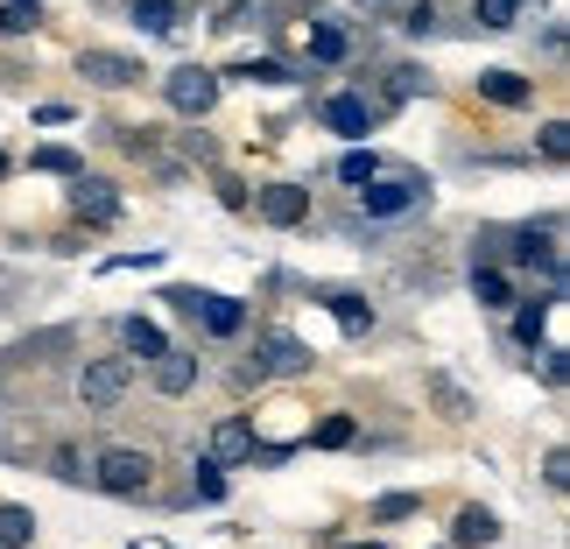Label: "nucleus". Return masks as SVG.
Wrapping results in <instances>:
<instances>
[{
  "label": "nucleus",
  "instance_id": "1",
  "mask_svg": "<svg viewBox=\"0 0 570 549\" xmlns=\"http://www.w3.org/2000/svg\"><path fill=\"white\" fill-rule=\"evenodd\" d=\"M353 197H360L366 226H394V218L430 212V177H415V169H381V177H366Z\"/></svg>",
  "mask_w": 570,
  "mask_h": 549
},
{
  "label": "nucleus",
  "instance_id": "2",
  "mask_svg": "<svg viewBox=\"0 0 570 549\" xmlns=\"http://www.w3.org/2000/svg\"><path fill=\"white\" fill-rule=\"evenodd\" d=\"M92 487L114 493V500H141L148 487H156V458L135 451V444H106V451L92 458Z\"/></svg>",
  "mask_w": 570,
  "mask_h": 549
},
{
  "label": "nucleus",
  "instance_id": "3",
  "mask_svg": "<svg viewBox=\"0 0 570 549\" xmlns=\"http://www.w3.org/2000/svg\"><path fill=\"white\" fill-rule=\"evenodd\" d=\"M127 388H135V360L127 353H99V360H78V402L106 415V409H120L127 402Z\"/></svg>",
  "mask_w": 570,
  "mask_h": 549
},
{
  "label": "nucleus",
  "instance_id": "4",
  "mask_svg": "<svg viewBox=\"0 0 570 549\" xmlns=\"http://www.w3.org/2000/svg\"><path fill=\"white\" fill-rule=\"evenodd\" d=\"M163 99L177 106L184 120H197V114H212V106H218V71H205V63H177V71L163 78Z\"/></svg>",
  "mask_w": 570,
  "mask_h": 549
},
{
  "label": "nucleus",
  "instance_id": "5",
  "mask_svg": "<svg viewBox=\"0 0 570 549\" xmlns=\"http://www.w3.org/2000/svg\"><path fill=\"white\" fill-rule=\"evenodd\" d=\"M317 120L332 127V135H345V141H366V135H374V120H381V106L366 99V92H332V99L317 106Z\"/></svg>",
  "mask_w": 570,
  "mask_h": 549
},
{
  "label": "nucleus",
  "instance_id": "6",
  "mask_svg": "<svg viewBox=\"0 0 570 549\" xmlns=\"http://www.w3.org/2000/svg\"><path fill=\"white\" fill-rule=\"evenodd\" d=\"M78 78H92L99 92H127V85H141V57H127V50H78Z\"/></svg>",
  "mask_w": 570,
  "mask_h": 549
},
{
  "label": "nucleus",
  "instance_id": "7",
  "mask_svg": "<svg viewBox=\"0 0 570 549\" xmlns=\"http://www.w3.org/2000/svg\"><path fill=\"white\" fill-rule=\"evenodd\" d=\"M557 296H563V290H542V296H514V303H508V311H514V345H521V353H542V345H550Z\"/></svg>",
  "mask_w": 570,
  "mask_h": 549
},
{
  "label": "nucleus",
  "instance_id": "8",
  "mask_svg": "<svg viewBox=\"0 0 570 549\" xmlns=\"http://www.w3.org/2000/svg\"><path fill=\"white\" fill-rule=\"evenodd\" d=\"M254 212H261V226H282V233H289V226L311 218V190H303V184H268V190L254 197Z\"/></svg>",
  "mask_w": 570,
  "mask_h": 549
},
{
  "label": "nucleus",
  "instance_id": "9",
  "mask_svg": "<svg viewBox=\"0 0 570 549\" xmlns=\"http://www.w3.org/2000/svg\"><path fill=\"white\" fill-rule=\"evenodd\" d=\"M71 212L85 218V226H114V218H120V197H114V184H106V177H85V169H78V177H71Z\"/></svg>",
  "mask_w": 570,
  "mask_h": 549
},
{
  "label": "nucleus",
  "instance_id": "10",
  "mask_svg": "<svg viewBox=\"0 0 570 549\" xmlns=\"http://www.w3.org/2000/svg\"><path fill=\"white\" fill-rule=\"evenodd\" d=\"M317 296H324V311L338 317V332H345V339H366V332L381 324V317H374V303H366L360 290H317Z\"/></svg>",
  "mask_w": 570,
  "mask_h": 549
},
{
  "label": "nucleus",
  "instance_id": "11",
  "mask_svg": "<svg viewBox=\"0 0 570 549\" xmlns=\"http://www.w3.org/2000/svg\"><path fill=\"white\" fill-rule=\"evenodd\" d=\"M479 99H493V106H508V114H521V106H535V78H521V71H479Z\"/></svg>",
  "mask_w": 570,
  "mask_h": 549
},
{
  "label": "nucleus",
  "instance_id": "12",
  "mask_svg": "<svg viewBox=\"0 0 570 549\" xmlns=\"http://www.w3.org/2000/svg\"><path fill=\"white\" fill-rule=\"evenodd\" d=\"M261 444H254V423L247 415H218V430H212V458L218 465H247Z\"/></svg>",
  "mask_w": 570,
  "mask_h": 549
},
{
  "label": "nucleus",
  "instance_id": "13",
  "mask_svg": "<svg viewBox=\"0 0 570 549\" xmlns=\"http://www.w3.org/2000/svg\"><path fill=\"white\" fill-rule=\"evenodd\" d=\"M261 366H268V373H311L317 353L296 332H268V339H261Z\"/></svg>",
  "mask_w": 570,
  "mask_h": 549
},
{
  "label": "nucleus",
  "instance_id": "14",
  "mask_svg": "<svg viewBox=\"0 0 570 549\" xmlns=\"http://www.w3.org/2000/svg\"><path fill=\"white\" fill-rule=\"evenodd\" d=\"M148 366H156V394H169V402L197 388V353H177V345H163V353L148 360Z\"/></svg>",
  "mask_w": 570,
  "mask_h": 549
},
{
  "label": "nucleus",
  "instance_id": "15",
  "mask_svg": "<svg viewBox=\"0 0 570 549\" xmlns=\"http://www.w3.org/2000/svg\"><path fill=\"white\" fill-rule=\"evenodd\" d=\"M500 542V514L493 508H458L451 514V549H487Z\"/></svg>",
  "mask_w": 570,
  "mask_h": 549
},
{
  "label": "nucleus",
  "instance_id": "16",
  "mask_svg": "<svg viewBox=\"0 0 570 549\" xmlns=\"http://www.w3.org/2000/svg\"><path fill=\"white\" fill-rule=\"evenodd\" d=\"M472 303H479V311H508V303H514V275L493 268V261H472Z\"/></svg>",
  "mask_w": 570,
  "mask_h": 549
},
{
  "label": "nucleus",
  "instance_id": "17",
  "mask_svg": "<svg viewBox=\"0 0 570 549\" xmlns=\"http://www.w3.org/2000/svg\"><path fill=\"white\" fill-rule=\"evenodd\" d=\"M197 324H205L212 339H239V332H247V303H239V296H205Z\"/></svg>",
  "mask_w": 570,
  "mask_h": 549
},
{
  "label": "nucleus",
  "instance_id": "18",
  "mask_svg": "<svg viewBox=\"0 0 570 549\" xmlns=\"http://www.w3.org/2000/svg\"><path fill=\"white\" fill-rule=\"evenodd\" d=\"M120 345H127V360H156L163 353V324H148V317H120Z\"/></svg>",
  "mask_w": 570,
  "mask_h": 549
},
{
  "label": "nucleus",
  "instance_id": "19",
  "mask_svg": "<svg viewBox=\"0 0 570 549\" xmlns=\"http://www.w3.org/2000/svg\"><path fill=\"white\" fill-rule=\"evenodd\" d=\"M345 57H353L345 21H317V29H311V63H345Z\"/></svg>",
  "mask_w": 570,
  "mask_h": 549
},
{
  "label": "nucleus",
  "instance_id": "20",
  "mask_svg": "<svg viewBox=\"0 0 570 549\" xmlns=\"http://www.w3.org/2000/svg\"><path fill=\"white\" fill-rule=\"evenodd\" d=\"M42 29V0H0V42L36 36Z\"/></svg>",
  "mask_w": 570,
  "mask_h": 549
},
{
  "label": "nucleus",
  "instance_id": "21",
  "mask_svg": "<svg viewBox=\"0 0 570 549\" xmlns=\"http://www.w3.org/2000/svg\"><path fill=\"white\" fill-rule=\"evenodd\" d=\"M521 8H529V0H472V21L487 36H508L514 21H521Z\"/></svg>",
  "mask_w": 570,
  "mask_h": 549
},
{
  "label": "nucleus",
  "instance_id": "22",
  "mask_svg": "<svg viewBox=\"0 0 570 549\" xmlns=\"http://www.w3.org/2000/svg\"><path fill=\"white\" fill-rule=\"evenodd\" d=\"M127 14H135L148 36H169V29H177V21H184V0H135V8H127Z\"/></svg>",
  "mask_w": 570,
  "mask_h": 549
},
{
  "label": "nucleus",
  "instance_id": "23",
  "mask_svg": "<svg viewBox=\"0 0 570 549\" xmlns=\"http://www.w3.org/2000/svg\"><path fill=\"white\" fill-rule=\"evenodd\" d=\"M190 500H205V508L226 500V465H218V458H197L190 465Z\"/></svg>",
  "mask_w": 570,
  "mask_h": 549
},
{
  "label": "nucleus",
  "instance_id": "24",
  "mask_svg": "<svg viewBox=\"0 0 570 549\" xmlns=\"http://www.w3.org/2000/svg\"><path fill=\"white\" fill-rule=\"evenodd\" d=\"M430 394H436V409H444V415H451V423H465V415H472V394H465V388H458V381H451V373H430Z\"/></svg>",
  "mask_w": 570,
  "mask_h": 549
},
{
  "label": "nucleus",
  "instance_id": "25",
  "mask_svg": "<svg viewBox=\"0 0 570 549\" xmlns=\"http://www.w3.org/2000/svg\"><path fill=\"white\" fill-rule=\"evenodd\" d=\"M381 169H387V163L374 156V148H345V156H338V184H353V190H360L366 177H381Z\"/></svg>",
  "mask_w": 570,
  "mask_h": 549
},
{
  "label": "nucleus",
  "instance_id": "26",
  "mask_svg": "<svg viewBox=\"0 0 570 549\" xmlns=\"http://www.w3.org/2000/svg\"><path fill=\"white\" fill-rule=\"evenodd\" d=\"M353 437H360V423H353V415H324V423L311 430V451H345Z\"/></svg>",
  "mask_w": 570,
  "mask_h": 549
},
{
  "label": "nucleus",
  "instance_id": "27",
  "mask_svg": "<svg viewBox=\"0 0 570 549\" xmlns=\"http://www.w3.org/2000/svg\"><path fill=\"white\" fill-rule=\"evenodd\" d=\"M226 78H247V85H289V63H275V57H239Z\"/></svg>",
  "mask_w": 570,
  "mask_h": 549
},
{
  "label": "nucleus",
  "instance_id": "28",
  "mask_svg": "<svg viewBox=\"0 0 570 549\" xmlns=\"http://www.w3.org/2000/svg\"><path fill=\"white\" fill-rule=\"evenodd\" d=\"M29 536H36L29 508H0V549H29Z\"/></svg>",
  "mask_w": 570,
  "mask_h": 549
},
{
  "label": "nucleus",
  "instance_id": "29",
  "mask_svg": "<svg viewBox=\"0 0 570 549\" xmlns=\"http://www.w3.org/2000/svg\"><path fill=\"white\" fill-rule=\"evenodd\" d=\"M50 479H63V487H85V479H92V472H85V458H78V444H57L50 451Z\"/></svg>",
  "mask_w": 570,
  "mask_h": 549
},
{
  "label": "nucleus",
  "instance_id": "30",
  "mask_svg": "<svg viewBox=\"0 0 570 549\" xmlns=\"http://www.w3.org/2000/svg\"><path fill=\"white\" fill-rule=\"evenodd\" d=\"M409 514H423V493H381L374 500V521L387 529V521H409Z\"/></svg>",
  "mask_w": 570,
  "mask_h": 549
},
{
  "label": "nucleus",
  "instance_id": "31",
  "mask_svg": "<svg viewBox=\"0 0 570 549\" xmlns=\"http://www.w3.org/2000/svg\"><path fill=\"white\" fill-rule=\"evenodd\" d=\"M402 36H415V42L436 36V0H409V8H402Z\"/></svg>",
  "mask_w": 570,
  "mask_h": 549
},
{
  "label": "nucleus",
  "instance_id": "32",
  "mask_svg": "<svg viewBox=\"0 0 570 549\" xmlns=\"http://www.w3.org/2000/svg\"><path fill=\"white\" fill-rule=\"evenodd\" d=\"M29 169H42V177H78V156H71V148H36V156H29Z\"/></svg>",
  "mask_w": 570,
  "mask_h": 549
},
{
  "label": "nucleus",
  "instance_id": "33",
  "mask_svg": "<svg viewBox=\"0 0 570 549\" xmlns=\"http://www.w3.org/2000/svg\"><path fill=\"white\" fill-rule=\"evenodd\" d=\"M205 296H212V290H190V282H177V290H163V303H169L177 317H190V324H197V311H205Z\"/></svg>",
  "mask_w": 570,
  "mask_h": 549
},
{
  "label": "nucleus",
  "instance_id": "34",
  "mask_svg": "<svg viewBox=\"0 0 570 549\" xmlns=\"http://www.w3.org/2000/svg\"><path fill=\"white\" fill-rule=\"evenodd\" d=\"M542 487H550V493H563V487H570V451H563V444L542 451Z\"/></svg>",
  "mask_w": 570,
  "mask_h": 549
},
{
  "label": "nucleus",
  "instance_id": "35",
  "mask_svg": "<svg viewBox=\"0 0 570 549\" xmlns=\"http://www.w3.org/2000/svg\"><path fill=\"white\" fill-rule=\"evenodd\" d=\"M535 148H542V163H563V156H570V127H563V120H550Z\"/></svg>",
  "mask_w": 570,
  "mask_h": 549
},
{
  "label": "nucleus",
  "instance_id": "36",
  "mask_svg": "<svg viewBox=\"0 0 570 549\" xmlns=\"http://www.w3.org/2000/svg\"><path fill=\"white\" fill-rule=\"evenodd\" d=\"M542 381H550V388L570 381V353H563V345H542Z\"/></svg>",
  "mask_w": 570,
  "mask_h": 549
},
{
  "label": "nucleus",
  "instance_id": "37",
  "mask_svg": "<svg viewBox=\"0 0 570 549\" xmlns=\"http://www.w3.org/2000/svg\"><path fill=\"white\" fill-rule=\"evenodd\" d=\"M163 247H141V254H120V261H106V275H135V268H156Z\"/></svg>",
  "mask_w": 570,
  "mask_h": 549
},
{
  "label": "nucleus",
  "instance_id": "38",
  "mask_svg": "<svg viewBox=\"0 0 570 549\" xmlns=\"http://www.w3.org/2000/svg\"><path fill=\"white\" fill-rule=\"evenodd\" d=\"M21 296H29V282H21L14 268H0V311H14V303H21Z\"/></svg>",
  "mask_w": 570,
  "mask_h": 549
},
{
  "label": "nucleus",
  "instance_id": "39",
  "mask_svg": "<svg viewBox=\"0 0 570 549\" xmlns=\"http://www.w3.org/2000/svg\"><path fill=\"white\" fill-rule=\"evenodd\" d=\"M14 177V156H8V148H0V184H8Z\"/></svg>",
  "mask_w": 570,
  "mask_h": 549
},
{
  "label": "nucleus",
  "instance_id": "40",
  "mask_svg": "<svg viewBox=\"0 0 570 549\" xmlns=\"http://www.w3.org/2000/svg\"><path fill=\"white\" fill-rule=\"evenodd\" d=\"M338 549H387V542H338Z\"/></svg>",
  "mask_w": 570,
  "mask_h": 549
},
{
  "label": "nucleus",
  "instance_id": "41",
  "mask_svg": "<svg viewBox=\"0 0 570 549\" xmlns=\"http://www.w3.org/2000/svg\"><path fill=\"white\" fill-rule=\"evenodd\" d=\"M135 549H163V542H135Z\"/></svg>",
  "mask_w": 570,
  "mask_h": 549
},
{
  "label": "nucleus",
  "instance_id": "42",
  "mask_svg": "<svg viewBox=\"0 0 570 549\" xmlns=\"http://www.w3.org/2000/svg\"><path fill=\"white\" fill-rule=\"evenodd\" d=\"M366 8H387V0H366Z\"/></svg>",
  "mask_w": 570,
  "mask_h": 549
}]
</instances>
